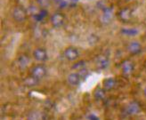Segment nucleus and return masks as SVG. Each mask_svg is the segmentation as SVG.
<instances>
[{
	"label": "nucleus",
	"mask_w": 146,
	"mask_h": 120,
	"mask_svg": "<svg viewBox=\"0 0 146 120\" xmlns=\"http://www.w3.org/2000/svg\"><path fill=\"white\" fill-rule=\"evenodd\" d=\"M86 63L85 61H79V62H77L76 63L73 64L72 69L73 70H77L79 71V70L85 69L86 68Z\"/></svg>",
	"instance_id": "16"
},
{
	"label": "nucleus",
	"mask_w": 146,
	"mask_h": 120,
	"mask_svg": "<svg viewBox=\"0 0 146 120\" xmlns=\"http://www.w3.org/2000/svg\"><path fill=\"white\" fill-rule=\"evenodd\" d=\"M31 62V60L27 55L23 54L21 55L18 59V66L21 70H25L29 67V64Z\"/></svg>",
	"instance_id": "13"
},
{
	"label": "nucleus",
	"mask_w": 146,
	"mask_h": 120,
	"mask_svg": "<svg viewBox=\"0 0 146 120\" xmlns=\"http://www.w3.org/2000/svg\"><path fill=\"white\" fill-rule=\"evenodd\" d=\"M50 22L55 29L62 28L65 23V16L62 13H54L50 17Z\"/></svg>",
	"instance_id": "2"
},
{
	"label": "nucleus",
	"mask_w": 146,
	"mask_h": 120,
	"mask_svg": "<svg viewBox=\"0 0 146 120\" xmlns=\"http://www.w3.org/2000/svg\"><path fill=\"white\" fill-rule=\"evenodd\" d=\"M63 56L65 59L68 60L70 62H75L79 57V52L77 48L73 46H70L64 50Z\"/></svg>",
	"instance_id": "4"
},
{
	"label": "nucleus",
	"mask_w": 146,
	"mask_h": 120,
	"mask_svg": "<svg viewBox=\"0 0 146 120\" xmlns=\"http://www.w3.org/2000/svg\"><path fill=\"white\" fill-rule=\"evenodd\" d=\"M33 58L39 62H44L48 59V54L46 49L44 48H36L33 51Z\"/></svg>",
	"instance_id": "5"
},
{
	"label": "nucleus",
	"mask_w": 146,
	"mask_h": 120,
	"mask_svg": "<svg viewBox=\"0 0 146 120\" xmlns=\"http://www.w3.org/2000/svg\"><path fill=\"white\" fill-rule=\"evenodd\" d=\"M38 82H39V80L38 78H34L33 76H31V75L30 77H28L24 79V84L28 87H34L38 84Z\"/></svg>",
	"instance_id": "14"
},
{
	"label": "nucleus",
	"mask_w": 146,
	"mask_h": 120,
	"mask_svg": "<svg viewBox=\"0 0 146 120\" xmlns=\"http://www.w3.org/2000/svg\"><path fill=\"white\" fill-rule=\"evenodd\" d=\"M140 105L138 102L136 101H131L128 105H127V114L129 115H136L138 114L140 112Z\"/></svg>",
	"instance_id": "11"
},
{
	"label": "nucleus",
	"mask_w": 146,
	"mask_h": 120,
	"mask_svg": "<svg viewBox=\"0 0 146 120\" xmlns=\"http://www.w3.org/2000/svg\"><path fill=\"white\" fill-rule=\"evenodd\" d=\"M117 86V81L113 78H109L104 80L103 82V86L106 90V91H111V90L114 89Z\"/></svg>",
	"instance_id": "12"
},
{
	"label": "nucleus",
	"mask_w": 146,
	"mask_h": 120,
	"mask_svg": "<svg viewBox=\"0 0 146 120\" xmlns=\"http://www.w3.org/2000/svg\"><path fill=\"white\" fill-rule=\"evenodd\" d=\"M127 50L130 54L134 55L139 54L142 52V46L138 41H131L127 46Z\"/></svg>",
	"instance_id": "10"
},
{
	"label": "nucleus",
	"mask_w": 146,
	"mask_h": 120,
	"mask_svg": "<svg viewBox=\"0 0 146 120\" xmlns=\"http://www.w3.org/2000/svg\"><path fill=\"white\" fill-rule=\"evenodd\" d=\"M29 120H39L40 119V115L38 112L36 111H31L28 116Z\"/></svg>",
	"instance_id": "17"
},
{
	"label": "nucleus",
	"mask_w": 146,
	"mask_h": 120,
	"mask_svg": "<svg viewBox=\"0 0 146 120\" xmlns=\"http://www.w3.org/2000/svg\"><path fill=\"white\" fill-rule=\"evenodd\" d=\"M134 70H135L134 63L131 61H129V60H126V61H124L122 62L121 70L125 76H130V75L133 73Z\"/></svg>",
	"instance_id": "8"
},
{
	"label": "nucleus",
	"mask_w": 146,
	"mask_h": 120,
	"mask_svg": "<svg viewBox=\"0 0 146 120\" xmlns=\"http://www.w3.org/2000/svg\"><path fill=\"white\" fill-rule=\"evenodd\" d=\"M12 16L16 22L21 23V22H24L27 20V13L23 7L16 6L13 9Z\"/></svg>",
	"instance_id": "1"
},
{
	"label": "nucleus",
	"mask_w": 146,
	"mask_h": 120,
	"mask_svg": "<svg viewBox=\"0 0 146 120\" xmlns=\"http://www.w3.org/2000/svg\"><path fill=\"white\" fill-rule=\"evenodd\" d=\"M81 79L82 78L79 75V73H76V72H71L67 77V82L71 86H78L80 84Z\"/></svg>",
	"instance_id": "9"
},
{
	"label": "nucleus",
	"mask_w": 146,
	"mask_h": 120,
	"mask_svg": "<svg viewBox=\"0 0 146 120\" xmlns=\"http://www.w3.org/2000/svg\"><path fill=\"white\" fill-rule=\"evenodd\" d=\"M86 118L88 120H100V118L94 114H88L86 116Z\"/></svg>",
	"instance_id": "18"
},
{
	"label": "nucleus",
	"mask_w": 146,
	"mask_h": 120,
	"mask_svg": "<svg viewBox=\"0 0 146 120\" xmlns=\"http://www.w3.org/2000/svg\"><path fill=\"white\" fill-rule=\"evenodd\" d=\"M96 64L100 70H105L109 67L110 64V60L109 58L104 54H100L96 57Z\"/></svg>",
	"instance_id": "7"
},
{
	"label": "nucleus",
	"mask_w": 146,
	"mask_h": 120,
	"mask_svg": "<svg viewBox=\"0 0 146 120\" xmlns=\"http://www.w3.org/2000/svg\"><path fill=\"white\" fill-rule=\"evenodd\" d=\"M46 73H47L46 68L43 64L36 65L31 69V76L38 78V80H41L45 78L46 76Z\"/></svg>",
	"instance_id": "3"
},
{
	"label": "nucleus",
	"mask_w": 146,
	"mask_h": 120,
	"mask_svg": "<svg viewBox=\"0 0 146 120\" xmlns=\"http://www.w3.org/2000/svg\"><path fill=\"white\" fill-rule=\"evenodd\" d=\"M143 94H144V96L146 97V86H145L144 89H143Z\"/></svg>",
	"instance_id": "19"
},
{
	"label": "nucleus",
	"mask_w": 146,
	"mask_h": 120,
	"mask_svg": "<svg viewBox=\"0 0 146 120\" xmlns=\"http://www.w3.org/2000/svg\"><path fill=\"white\" fill-rule=\"evenodd\" d=\"M124 1H126V2H128V1H131V0H124Z\"/></svg>",
	"instance_id": "20"
},
{
	"label": "nucleus",
	"mask_w": 146,
	"mask_h": 120,
	"mask_svg": "<svg viewBox=\"0 0 146 120\" xmlns=\"http://www.w3.org/2000/svg\"><path fill=\"white\" fill-rule=\"evenodd\" d=\"M118 17L120 20V21L124 22V23H127V22H129L133 17L132 11H131V9H129L128 7H125V8L121 9L119 12Z\"/></svg>",
	"instance_id": "6"
},
{
	"label": "nucleus",
	"mask_w": 146,
	"mask_h": 120,
	"mask_svg": "<svg viewBox=\"0 0 146 120\" xmlns=\"http://www.w3.org/2000/svg\"><path fill=\"white\" fill-rule=\"evenodd\" d=\"M105 91L106 90L104 88H102V87L96 88L94 92V98L97 99V100H103L105 97Z\"/></svg>",
	"instance_id": "15"
}]
</instances>
